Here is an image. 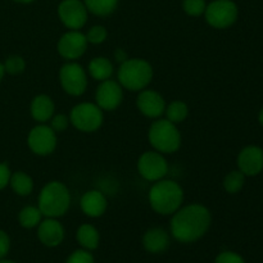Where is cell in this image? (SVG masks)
<instances>
[{"mask_svg":"<svg viewBox=\"0 0 263 263\" xmlns=\"http://www.w3.org/2000/svg\"><path fill=\"white\" fill-rule=\"evenodd\" d=\"M212 223V215L200 203L182 205L172 215L171 234L180 243H194L207 234Z\"/></svg>","mask_w":263,"mask_h":263,"instance_id":"obj_1","label":"cell"},{"mask_svg":"<svg viewBox=\"0 0 263 263\" xmlns=\"http://www.w3.org/2000/svg\"><path fill=\"white\" fill-rule=\"evenodd\" d=\"M184 189L174 180L162 179L153 182L148 192L152 210L162 216H172L184 203Z\"/></svg>","mask_w":263,"mask_h":263,"instance_id":"obj_2","label":"cell"},{"mask_svg":"<svg viewBox=\"0 0 263 263\" xmlns=\"http://www.w3.org/2000/svg\"><path fill=\"white\" fill-rule=\"evenodd\" d=\"M37 207L44 217L59 218L66 215L71 207V193L67 185L57 180L46 182L39 193Z\"/></svg>","mask_w":263,"mask_h":263,"instance_id":"obj_3","label":"cell"},{"mask_svg":"<svg viewBox=\"0 0 263 263\" xmlns=\"http://www.w3.org/2000/svg\"><path fill=\"white\" fill-rule=\"evenodd\" d=\"M153 76L154 71L152 64L141 58H128L120 64L117 71V81L121 86L134 92L146 89Z\"/></svg>","mask_w":263,"mask_h":263,"instance_id":"obj_4","label":"cell"},{"mask_svg":"<svg viewBox=\"0 0 263 263\" xmlns=\"http://www.w3.org/2000/svg\"><path fill=\"white\" fill-rule=\"evenodd\" d=\"M148 141L154 151L174 154L181 148L182 138L177 125L166 118H157L148 130Z\"/></svg>","mask_w":263,"mask_h":263,"instance_id":"obj_5","label":"cell"},{"mask_svg":"<svg viewBox=\"0 0 263 263\" xmlns=\"http://www.w3.org/2000/svg\"><path fill=\"white\" fill-rule=\"evenodd\" d=\"M71 125L81 133H95L104 122V112L95 103H79L69 113Z\"/></svg>","mask_w":263,"mask_h":263,"instance_id":"obj_6","label":"cell"},{"mask_svg":"<svg viewBox=\"0 0 263 263\" xmlns=\"http://www.w3.org/2000/svg\"><path fill=\"white\" fill-rule=\"evenodd\" d=\"M59 84L66 94L71 97H81L87 90L89 74L76 61L66 62L59 69Z\"/></svg>","mask_w":263,"mask_h":263,"instance_id":"obj_7","label":"cell"},{"mask_svg":"<svg viewBox=\"0 0 263 263\" xmlns=\"http://www.w3.org/2000/svg\"><path fill=\"white\" fill-rule=\"evenodd\" d=\"M205 22L216 30H226L236 22L239 8L233 0H213L207 4L204 12Z\"/></svg>","mask_w":263,"mask_h":263,"instance_id":"obj_8","label":"cell"},{"mask_svg":"<svg viewBox=\"0 0 263 263\" xmlns=\"http://www.w3.org/2000/svg\"><path fill=\"white\" fill-rule=\"evenodd\" d=\"M58 134L51 130L48 123H37L27 135V145L33 154L39 157L50 156L58 145Z\"/></svg>","mask_w":263,"mask_h":263,"instance_id":"obj_9","label":"cell"},{"mask_svg":"<svg viewBox=\"0 0 263 263\" xmlns=\"http://www.w3.org/2000/svg\"><path fill=\"white\" fill-rule=\"evenodd\" d=\"M139 175L151 182L159 181L168 174V163L164 154L157 151H148L141 154L136 163Z\"/></svg>","mask_w":263,"mask_h":263,"instance_id":"obj_10","label":"cell"},{"mask_svg":"<svg viewBox=\"0 0 263 263\" xmlns=\"http://www.w3.org/2000/svg\"><path fill=\"white\" fill-rule=\"evenodd\" d=\"M87 39L80 30H68L59 37L57 51L67 62H73L81 58L87 50Z\"/></svg>","mask_w":263,"mask_h":263,"instance_id":"obj_11","label":"cell"},{"mask_svg":"<svg viewBox=\"0 0 263 263\" xmlns=\"http://www.w3.org/2000/svg\"><path fill=\"white\" fill-rule=\"evenodd\" d=\"M57 12L62 25L68 30H81L89 18V12L82 0H62Z\"/></svg>","mask_w":263,"mask_h":263,"instance_id":"obj_12","label":"cell"},{"mask_svg":"<svg viewBox=\"0 0 263 263\" xmlns=\"http://www.w3.org/2000/svg\"><path fill=\"white\" fill-rule=\"evenodd\" d=\"M123 100V87L116 80H105L99 84L95 91V104L103 112L116 110Z\"/></svg>","mask_w":263,"mask_h":263,"instance_id":"obj_13","label":"cell"},{"mask_svg":"<svg viewBox=\"0 0 263 263\" xmlns=\"http://www.w3.org/2000/svg\"><path fill=\"white\" fill-rule=\"evenodd\" d=\"M136 108L145 117L157 120V118H161L164 115L166 100L158 91L146 87V89L138 92Z\"/></svg>","mask_w":263,"mask_h":263,"instance_id":"obj_14","label":"cell"},{"mask_svg":"<svg viewBox=\"0 0 263 263\" xmlns=\"http://www.w3.org/2000/svg\"><path fill=\"white\" fill-rule=\"evenodd\" d=\"M236 163L246 176H257L263 171V149L257 145L246 146L239 152Z\"/></svg>","mask_w":263,"mask_h":263,"instance_id":"obj_15","label":"cell"},{"mask_svg":"<svg viewBox=\"0 0 263 263\" xmlns=\"http://www.w3.org/2000/svg\"><path fill=\"white\" fill-rule=\"evenodd\" d=\"M64 228L58 218L45 217L37 226V238L49 248L61 246L64 240Z\"/></svg>","mask_w":263,"mask_h":263,"instance_id":"obj_16","label":"cell"},{"mask_svg":"<svg viewBox=\"0 0 263 263\" xmlns=\"http://www.w3.org/2000/svg\"><path fill=\"white\" fill-rule=\"evenodd\" d=\"M82 213L90 218L102 217L108 208V199L100 190L91 189L84 193L80 200Z\"/></svg>","mask_w":263,"mask_h":263,"instance_id":"obj_17","label":"cell"},{"mask_svg":"<svg viewBox=\"0 0 263 263\" xmlns=\"http://www.w3.org/2000/svg\"><path fill=\"white\" fill-rule=\"evenodd\" d=\"M30 113L35 122L48 123L55 115V104L49 95L39 94L31 100Z\"/></svg>","mask_w":263,"mask_h":263,"instance_id":"obj_18","label":"cell"},{"mask_svg":"<svg viewBox=\"0 0 263 263\" xmlns=\"http://www.w3.org/2000/svg\"><path fill=\"white\" fill-rule=\"evenodd\" d=\"M143 246L149 253H162L170 246V235L164 229L152 228L144 234Z\"/></svg>","mask_w":263,"mask_h":263,"instance_id":"obj_19","label":"cell"},{"mask_svg":"<svg viewBox=\"0 0 263 263\" xmlns=\"http://www.w3.org/2000/svg\"><path fill=\"white\" fill-rule=\"evenodd\" d=\"M113 72H115V67L107 57H95L89 62V66H87V74L98 82L109 80Z\"/></svg>","mask_w":263,"mask_h":263,"instance_id":"obj_20","label":"cell"},{"mask_svg":"<svg viewBox=\"0 0 263 263\" xmlns=\"http://www.w3.org/2000/svg\"><path fill=\"white\" fill-rule=\"evenodd\" d=\"M77 243L86 251H94L99 247L100 235L97 228L90 223H84L76 231Z\"/></svg>","mask_w":263,"mask_h":263,"instance_id":"obj_21","label":"cell"},{"mask_svg":"<svg viewBox=\"0 0 263 263\" xmlns=\"http://www.w3.org/2000/svg\"><path fill=\"white\" fill-rule=\"evenodd\" d=\"M9 185L13 192L20 197H27L33 192V187H35L32 177L23 171L13 172L10 175Z\"/></svg>","mask_w":263,"mask_h":263,"instance_id":"obj_22","label":"cell"},{"mask_svg":"<svg viewBox=\"0 0 263 263\" xmlns=\"http://www.w3.org/2000/svg\"><path fill=\"white\" fill-rule=\"evenodd\" d=\"M87 12L98 17H108L117 9L120 0H82Z\"/></svg>","mask_w":263,"mask_h":263,"instance_id":"obj_23","label":"cell"},{"mask_svg":"<svg viewBox=\"0 0 263 263\" xmlns=\"http://www.w3.org/2000/svg\"><path fill=\"white\" fill-rule=\"evenodd\" d=\"M43 213L37 205H26L18 213V222L25 229L37 228L39 223L43 221Z\"/></svg>","mask_w":263,"mask_h":263,"instance_id":"obj_24","label":"cell"},{"mask_svg":"<svg viewBox=\"0 0 263 263\" xmlns=\"http://www.w3.org/2000/svg\"><path fill=\"white\" fill-rule=\"evenodd\" d=\"M164 115H166V120H168L170 122L180 125L189 116V107L182 100H174L170 104H166Z\"/></svg>","mask_w":263,"mask_h":263,"instance_id":"obj_25","label":"cell"},{"mask_svg":"<svg viewBox=\"0 0 263 263\" xmlns=\"http://www.w3.org/2000/svg\"><path fill=\"white\" fill-rule=\"evenodd\" d=\"M246 175L241 171H239V170H234V171L229 172L222 182L225 192L229 193V194H238V193H240L244 185H246Z\"/></svg>","mask_w":263,"mask_h":263,"instance_id":"obj_26","label":"cell"},{"mask_svg":"<svg viewBox=\"0 0 263 263\" xmlns=\"http://www.w3.org/2000/svg\"><path fill=\"white\" fill-rule=\"evenodd\" d=\"M3 64H4L5 73L12 76L23 73L26 69V61L21 55H9Z\"/></svg>","mask_w":263,"mask_h":263,"instance_id":"obj_27","label":"cell"},{"mask_svg":"<svg viewBox=\"0 0 263 263\" xmlns=\"http://www.w3.org/2000/svg\"><path fill=\"white\" fill-rule=\"evenodd\" d=\"M207 3L205 0H182V10L189 17H200L204 14Z\"/></svg>","mask_w":263,"mask_h":263,"instance_id":"obj_28","label":"cell"},{"mask_svg":"<svg viewBox=\"0 0 263 263\" xmlns=\"http://www.w3.org/2000/svg\"><path fill=\"white\" fill-rule=\"evenodd\" d=\"M85 36H86L87 43L89 44H92V45H100V44H103L107 40L108 31L104 26L95 25L87 30Z\"/></svg>","mask_w":263,"mask_h":263,"instance_id":"obj_29","label":"cell"},{"mask_svg":"<svg viewBox=\"0 0 263 263\" xmlns=\"http://www.w3.org/2000/svg\"><path fill=\"white\" fill-rule=\"evenodd\" d=\"M71 125V121H69V116L63 115V113H59V115H54L53 117L49 121V126L51 127V130L55 134L64 133L67 128Z\"/></svg>","mask_w":263,"mask_h":263,"instance_id":"obj_30","label":"cell"},{"mask_svg":"<svg viewBox=\"0 0 263 263\" xmlns=\"http://www.w3.org/2000/svg\"><path fill=\"white\" fill-rule=\"evenodd\" d=\"M66 263H94V257L90 253V251L79 249L68 257Z\"/></svg>","mask_w":263,"mask_h":263,"instance_id":"obj_31","label":"cell"},{"mask_svg":"<svg viewBox=\"0 0 263 263\" xmlns=\"http://www.w3.org/2000/svg\"><path fill=\"white\" fill-rule=\"evenodd\" d=\"M215 263H246L243 257L234 252H222L217 256Z\"/></svg>","mask_w":263,"mask_h":263,"instance_id":"obj_32","label":"cell"},{"mask_svg":"<svg viewBox=\"0 0 263 263\" xmlns=\"http://www.w3.org/2000/svg\"><path fill=\"white\" fill-rule=\"evenodd\" d=\"M10 175H12V172H10L9 166L7 163H0V190L9 185Z\"/></svg>","mask_w":263,"mask_h":263,"instance_id":"obj_33","label":"cell"},{"mask_svg":"<svg viewBox=\"0 0 263 263\" xmlns=\"http://www.w3.org/2000/svg\"><path fill=\"white\" fill-rule=\"evenodd\" d=\"M10 249V239L5 231L0 230V259L5 258Z\"/></svg>","mask_w":263,"mask_h":263,"instance_id":"obj_34","label":"cell"},{"mask_svg":"<svg viewBox=\"0 0 263 263\" xmlns=\"http://www.w3.org/2000/svg\"><path fill=\"white\" fill-rule=\"evenodd\" d=\"M128 58H130V57H128L127 51H126L125 49L118 48V49H116L115 51H113V59H115V61L117 62L118 64L123 63V62L127 61Z\"/></svg>","mask_w":263,"mask_h":263,"instance_id":"obj_35","label":"cell"},{"mask_svg":"<svg viewBox=\"0 0 263 263\" xmlns=\"http://www.w3.org/2000/svg\"><path fill=\"white\" fill-rule=\"evenodd\" d=\"M5 76V69H4V64L0 62V82L3 81V79H4Z\"/></svg>","mask_w":263,"mask_h":263,"instance_id":"obj_36","label":"cell"},{"mask_svg":"<svg viewBox=\"0 0 263 263\" xmlns=\"http://www.w3.org/2000/svg\"><path fill=\"white\" fill-rule=\"evenodd\" d=\"M15 3H20V4H31V3L36 2V0H13Z\"/></svg>","mask_w":263,"mask_h":263,"instance_id":"obj_37","label":"cell"},{"mask_svg":"<svg viewBox=\"0 0 263 263\" xmlns=\"http://www.w3.org/2000/svg\"><path fill=\"white\" fill-rule=\"evenodd\" d=\"M258 121L259 123H261V126L263 127V108L261 110H259V115H258Z\"/></svg>","mask_w":263,"mask_h":263,"instance_id":"obj_38","label":"cell"},{"mask_svg":"<svg viewBox=\"0 0 263 263\" xmlns=\"http://www.w3.org/2000/svg\"><path fill=\"white\" fill-rule=\"evenodd\" d=\"M0 263H15V262H13V261H9V259H0Z\"/></svg>","mask_w":263,"mask_h":263,"instance_id":"obj_39","label":"cell"}]
</instances>
